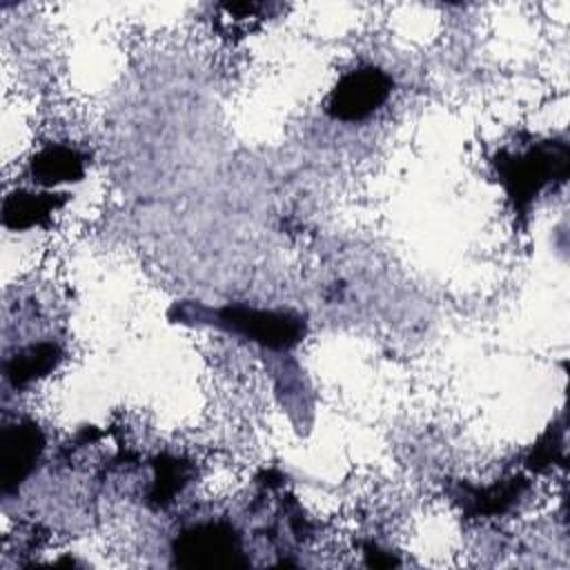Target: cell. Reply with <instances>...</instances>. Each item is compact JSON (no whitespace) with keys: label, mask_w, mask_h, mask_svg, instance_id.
<instances>
[{"label":"cell","mask_w":570,"mask_h":570,"mask_svg":"<svg viewBox=\"0 0 570 570\" xmlns=\"http://www.w3.org/2000/svg\"><path fill=\"white\" fill-rule=\"evenodd\" d=\"M31 176L42 187L76 183L85 176V156L67 145H49L31 158Z\"/></svg>","instance_id":"cell-8"},{"label":"cell","mask_w":570,"mask_h":570,"mask_svg":"<svg viewBox=\"0 0 570 570\" xmlns=\"http://www.w3.org/2000/svg\"><path fill=\"white\" fill-rule=\"evenodd\" d=\"M191 312L198 323H212L269 350H292L305 336V318L296 312L256 309L247 305H225L218 309L191 307Z\"/></svg>","instance_id":"cell-2"},{"label":"cell","mask_w":570,"mask_h":570,"mask_svg":"<svg viewBox=\"0 0 570 570\" xmlns=\"http://www.w3.org/2000/svg\"><path fill=\"white\" fill-rule=\"evenodd\" d=\"M514 212H528L543 189L568 176V142H537L523 151H501L494 160Z\"/></svg>","instance_id":"cell-1"},{"label":"cell","mask_w":570,"mask_h":570,"mask_svg":"<svg viewBox=\"0 0 570 570\" xmlns=\"http://www.w3.org/2000/svg\"><path fill=\"white\" fill-rule=\"evenodd\" d=\"M65 205V194L51 191H11L2 203V225L9 229H29L45 225L49 216Z\"/></svg>","instance_id":"cell-7"},{"label":"cell","mask_w":570,"mask_h":570,"mask_svg":"<svg viewBox=\"0 0 570 570\" xmlns=\"http://www.w3.org/2000/svg\"><path fill=\"white\" fill-rule=\"evenodd\" d=\"M60 356L62 352L56 343L42 341V343L29 345L4 363V376L13 387H24L31 381L49 374L58 365Z\"/></svg>","instance_id":"cell-9"},{"label":"cell","mask_w":570,"mask_h":570,"mask_svg":"<svg viewBox=\"0 0 570 570\" xmlns=\"http://www.w3.org/2000/svg\"><path fill=\"white\" fill-rule=\"evenodd\" d=\"M174 563L180 568H236L247 566L243 541L234 525L207 521L185 528L171 546Z\"/></svg>","instance_id":"cell-3"},{"label":"cell","mask_w":570,"mask_h":570,"mask_svg":"<svg viewBox=\"0 0 570 570\" xmlns=\"http://www.w3.org/2000/svg\"><path fill=\"white\" fill-rule=\"evenodd\" d=\"M45 450V434L33 421H16L2 430V490H18L29 479Z\"/></svg>","instance_id":"cell-5"},{"label":"cell","mask_w":570,"mask_h":570,"mask_svg":"<svg viewBox=\"0 0 570 570\" xmlns=\"http://www.w3.org/2000/svg\"><path fill=\"white\" fill-rule=\"evenodd\" d=\"M528 481L523 476H512L505 481H494L492 485H459L456 501L470 517H499L508 512L525 494Z\"/></svg>","instance_id":"cell-6"},{"label":"cell","mask_w":570,"mask_h":570,"mask_svg":"<svg viewBox=\"0 0 570 570\" xmlns=\"http://www.w3.org/2000/svg\"><path fill=\"white\" fill-rule=\"evenodd\" d=\"M392 78L379 67H358L347 71L327 98V114L341 122H358L379 111L390 94Z\"/></svg>","instance_id":"cell-4"},{"label":"cell","mask_w":570,"mask_h":570,"mask_svg":"<svg viewBox=\"0 0 570 570\" xmlns=\"http://www.w3.org/2000/svg\"><path fill=\"white\" fill-rule=\"evenodd\" d=\"M561 452V432L548 430L541 441L532 448V454L528 459V465L532 470H543L546 465H552Z\"/></svg>","instance_id":"cell-11"},{"label":"cell","mask_w":570,"mask_h":570,"mask_svg":"<svg viewBox=\"0 0 570 570\" xmlns=\"http://www.w3.org/2000/svg\"><path fill=\"white\" fill-rule=\"evenodd\" d=\"M367 563L370 566H394L396 561H394V557H390V554H385V552H381V550H376V548H370V552H367Z\"/></svg>","instance_id":"cell-12"},{"label":"cell","mask_w":570,"mask_h":570,"mask_svg":"<svg viewBox=\"0 0 570 570\" xmlns=\"http://www.w3.org/2000/svg\"><path fill=\"white\" fill-rule=\"evenodd\" d=\"M191 479V465L178 456L163 454L154 461V481L149 488V503L154 508H167L176 494L185 490Z\"/></svg>","instance_id":"cell-10"}]
</instances>
